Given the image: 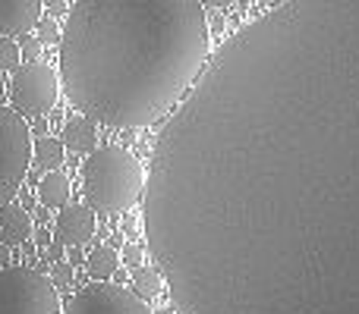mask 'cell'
<instances>
[{"instance_id": "d6986e66", "label": "cell", "mask_w": 359, "mask_h": 314, "mask_svg": "<svg viewBox=\"0 0 359 314\" xmlns=\"http://www.w3.org/2000/svg\"><path fill=\"white\" fill-rule=\"evenodd\" d=\"M120 261H123L126 267H133V271H136V267L142 264V248H139V245H126L123 255H120Z\"/></svg>"}, {"instance_id": "9a60e30c", "label": "cell", "mask_w": 359, "mask_h": 314, "mask_svg": "<svg viewBox=\"0 0 359 314\" xmlns=\"http://www.w3.org/2000/svg\"><path fill=\"white\" fill-rule=\"evenodd\" d=\"M133 286H136L133 292H139L142 299H151V296L161 292V273H158L155 267H136V273H133Z\"/></svg>"}, {"instance_id": "8992f818", "label": "cell", "mask_w": 359, "mask_h": 314, "mask_svg": "<svg viewBox=\"0 0 359 314\" xmlns=\"http://www.w3.org/2000/svg\"><path fill=\"white\" fill-rule=\"evenodd\" d=\"M57 92H60V79L48 63H19L13 69L10 79V101L13 110H19L22 117H41L50 113V107L57 104Z\"/></svg>"}, {"instance_id": "6da1fadb", "label": "cell", "mask_w": 359, "mask_h": 314, "mask_svg": "<svg viewBox=\"0 0 359 314\" xmlns=\"http://www.w3.org/2000/svg\"><path fill=\"white\" fill-rule=\"evenodd\" d=\"M145 239L180 314H359V0H280L158 132Z\"/></svg>"}, {"instance_id": "e0dca14e", "label": "cell", "mask_w": 359, "mask_h": 314, "mask_svg": "<svg viewBox=\"0 0 359 314\" xmlns=\"http://www.w3.org/2000/svg\"><path fill=\"white\" fill-rule=\"evenodd\" d=\"M38 41L41 44H60V29H57V22H50V19H38Z\"/></svg>"}, {"instance_id": "ba28073f", "label": "cell", "mask_w": 359, "mask_h": 314, "mask_svg": "<svg viewBox=\"0 0 359 314\" xmlns=\"http://www.w3.org/2000/svg\"><path fill=\"white\" fill-rule=\"evenodd\" d=\"M54 233L63 245H82L95 236V210L88 204H63Z\"/></svg>"}, {"instance_id": "44dd1931", "label": "cell", "mask_w": 359, "mask_h": 314, "mask_svg": "<svg viewBox=\"0 0 359 314\" xmlns=\"http://www.w3.org/2000/svg\"><path fill=\"white\" fill-rule=\"evenodd\" d=\"M50 261H60V255H63V242L60 239H54V245H50Z\"/></svg>"}, {"instance_id": "7c38bea8", "label": "cell", "mask_w": 359, "mask_h": 314, "mask_svg": "<svg viewBox=\"0 0 359 314\" xmlns=\"http://www.w3.org/2000/svg\"><path fill=\"white\" fill-rule=\"evenodd\" d=\"M38 198L44 208H63L69 198V176L63 170H50L38 185Z\"/></svg>"}, {"instance_id": "52a82bcc", "label": "cell", "mask_w": 359, "mask_h": 314, "mask_svg": "<svg viewBox=\"0 0 359 314\" xmlns=\"http://www.w3.org/2000/svg\"><path fill=\"white\" fill-rule=\"evenodd\" d=\"M67 314H151V308L142 302L139 292L98 280L69 299Z\"/></svg>"}, {"instance_id": "d4e9b609", "label": "cell", "mask_w": 359, "mask_h": 314, "mask_svg": "<svg viewBox=\"0 0 359 314\" xmlns=\"http://www.w3.org/2000/svg\"><path fill=\"white\" fill-rule=\"evenodd\" d=\"M259 3H262V6H265V10H271V6H278V3H280V0H259Z\"/></svg>"}, {"instance_id": "3957f363", "label": "cell", "mask_w": 359, "mask_h": 314, "mask_svg": "<svg viewBox=\"0 0 359 314\" xmlns=\"http://www.w3.org/2000/svg\"><path fill=\"white\" fill-rule=\"evenodd\" d=\"M82 192L95 214H123L142 198L145 170L123 148H95L82 166Z\"/></svg>"}, {"instance_id": "cb8c5ba5", "label": "cell", "mask_w": 359, "mask_h": 314, "mask_svg": "<svg viewBox=\"0 0 359 314\" xmlns=\"http://www.w3.org/2000/svg\"><path fill=\"white\" fill-rule=\"evenodd\" d=\"M126 236H136V223H133V217L126 220Z\"/></svg>"}, {"instance_id": "9c48e42d", "label": "cell", "mask_w": 359, "mask_h": 314, "mask_svg": "<svg viewBox=\"0 0 359 314\" xmlns=\"http://www.w3.org/2000/svg\"><path fill=\"white\" fill-rule=\"evenodd\" d=\"M41 19V0H0V31L29 35Z\"/></svg>"}, {"instance_id": "603a6c76", "label": "cell", "mask_w": 359, "mask_h": 314, "mask_svg": "<svg viewBox=\"0 0 359 314\" xmlns=\"http://www.w3.org/2000/svg\"><path fill=\"white\" fill-rule=\"evenodd\" d=\"M198 3L202 6H230L233 0H198Z\"/></svg>"}, {"instance_id": "7a4b0ae2", "label": "cell", "mask_w": 359, "mask_h": 314, "mask_svg": "<svg viewBox=\"0 0 359 314\" xmlns=\"http://www.w3.org/2000/svg\"><path fill=\"white\" fill-rule=\"evenodd\" d=\"M208 63L198 0H76L60 31L69 104L111 129H139L170 113Z\"/></svg>"}, {"instance_id": "ffe728a7", "label": "cell", "mask_w": 359, "mask_h": 314, "mask_svg": "<svg viewBox=\"0 0 359 314\" xmlns=\"http://www.w3.org/2000/svg\"><path fill=\"white\" fill-rule=\"evenodd\" d=\"M38 48H41V41H38V38H25L19 50H22V57L32 63V60H38Z\"/></svg>"}, {"instance_id": "5b68a950", "label": "cell", "mask_w": 359, "mask_h": 314, "mask_svg": "<svg viewBox=\"0 0 359 314\" xmlns=\"http://www.w3.org/2000/svg\"><path fill=\"white\" fill-rule=\"evenodd\" d=\"M32 164V136L22 113L0 107V208L13 201Z\"/></svg>"}, {"instance_id": "277c9868", "label": "cell", "mask_w": 359, "mask_h": 314, "mask_svg": "<svg viewBox=\"0 0 359 314\" xmlns=\"http://www.w3.org/2000/svg\"><path fill=\"white\" fill-rule=\"evenodd\" d=\"M0 314H60L54 280L32 267H4L0 271Z\"/></svg>"}, {"instance_id": "7402d4cb", "label": "cell", "mask_w": 359, "mask_h": 314, "mask_svg": "<svg viewBox=\"0 0 359 314\" xmlns=\"http://www.w3.org/2000/svg\"><path fill=\"white\" fill-rule=\"evenodd\" d=\"M4 264H10V245H4V242H0V267Z\"/></svg>"}, {"instance_id": "30bf717a", "label": "cell", "mask_w": 359, "mask_h": 314, "mask_svg": "<svg viewBox=\"0 0 359 314\" xmlns=\"http://www.w3.org/2000/svg\"><path fill=\"white\" fill-rule=\"evenodd\" d=\"M32 239V217L19 204L6 201L0 208V242L4 245H25Z\"/></svg>"}, {"instance_id": "4fadbf2b", "label": "cell", "mask_w": 359, "mask_h": 314, "mask_svg": "<svg viewBox=\"0 0 359 314\" xmlns=\"http://www.w3.org/2000/svg\"><path fill=\"white\" fill-rule=\"evenodd\" d=\"M86 267H88V277L107 280V277H114V271L120 267V255L114 252L111 245H95L92 252H88Z\"/></svg>"}, {"instance_id": "2e32d148", "label": "cell", "mask_w": 359, "mask_h": 314, "mask_svg": "<svg viewBox=\"0 0 359 314\" xmlns=\"http://www.w3.org/2000/svg\"><path fill=\"white\" fill-rule=\"evenodd\" d=\"M19 63H22V50H19V44L13 41V38H0V69H16Z\"/></svg>"}, {"instance_id": "8fae6325", "label": "cell", "mask_w": 359, "mask_h": 314, "mask_svg": "<svg viewBox=\"0 0 359 314\" xmlns=\"http://www.w3.org/2000/svg\"><path fill=\"white\" fill-rule=\"evenodd\" d=\"M63 145L69 151H76V155L95 151V145H98V123L92 117H86V113L67 120V126H63Z\"/></svg>"}, {"instance_id": "5bb4252c", "label": "cell", "mask_w": 359, "mask_h": 314, "mask_svg": "<svg viewBox=\"0 0 359 314\" xmlns=\"http://www.w3.org/2000/svg\"><path fill=\"white\" fill-rule=\"evenodd\" d=\"M32 155H35L38 170L50 173V170H57V166L63 164V145L57 142V138H38V145L32 148Z\"/></svg>"}, {"instance_id": "ac0fdd59", "label": "cell", "mask_w": 359, "mask_h": 314, "mask_svg": "<svg viewBox=\"0 0 359 314\" xmlns=\"http://www.w3.org/2000/svg\"><path fill=\"white\" fill-rule=\"evenodd\" d=\"M50 280H54V286H69L73 283V267L67 261H57L54 271H50Z\"/></svg>"}]
</instances>
